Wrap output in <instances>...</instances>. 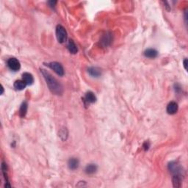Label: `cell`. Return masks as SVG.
<instances>
[{
	"label": "cell",
	"mask_w": 188,
	"mask_h": 188,
	"mask_svg": "<svg viewBox=\"0 0 188 188\" xmlns=\"http://www.w3.org/2000/svg\"><path fill=\"white\" fill-rule=\"evenodd\" d=\"M178 111V105L174 102H171L167 106V113L170 115H174Z\"/></svg>",
	"instance_id": "cell-6"
},
{
	"label": "cell",
	"mask_w": 188,
	"mask_h": 188,
	"mask_svg": "<svg viewBox=\"0 0 188 188\" xmlns=\"http://www.w3.org/2000/svg\"><path fill=\"white\" fill-rule=\"evenodd\" d=\"M67 48H68V51L71 53V54H76L78 52V49L75 43L74 42L73 40H69L67 45Z\"/></svg>",
	"instance_id": "cell-11"
},
{
	"label": "cell",
	"mask_w": 188,
	"mask_h": 188,
	"mask_svg": "<svg viewBox=\"0 0 188 188\" xmlns=\"http://www.w3.org/2000/svg\"><path fill=\"white\" fill-rule=\"evenodd\" d=\"M27 108H28V105H27V102H23L19 110V115L21 116V117L23 118L26 115L27 112Z\"/></svg>",
	"instance_id": "cell-17"
},
{
	"label": "cell",
	"mask_w": 188,
	"mask_h": 188,
	"mask_svg": "<svg viewBox=\"0 0 188 188\" xmlns=\"http://www.w3.org/2000/svg\"><path fill=\"white\" fill-rule=\"evenodd\" d=\"M149 147H150V143H149L148 141H146L144 143H143V149H144L145 151L149 150Z\"/></svg>",
	"instance_id": "cell-19"
},
{
	"label": "cell",
	"mask_w": 188,
	"mask_h": 188,
	"mask_svg": "<svg viewBox=\"0 0 188 188\" xmlns=\"http://www.w3.org/2000/svg\"><path fill=\"white\" fill-rule=\"evenodd\" d=\"M22 79L23 81H24L26 84L27 85H33V82H34V78H33V76L30 73L25 72L22 74Z\"/></svg>",
	"instance_id": "cell-7"
},
{
	"label": "cell",
	"mask_w": 188,
	"mask_h": 188,
	"mask_svg": "<svg viewBox=\"0 0 188 188\" xmlns=\"http://www.w3.org/2000/svg\"><path fill=\"white\" fill-rule=\"evenodd\" d=\"M79 165V160L77 158H74V157H72V158L69 159L68 162V166L69 168V169L71 170H76L78 168Z\"/></svg>",
	"instance_id": "cell-9"
},
{
	"label": "cell",
	"mask_w": 188,
	"mask_h": 188,
	"mask_svg": "<svg viewBox=\"0 0 188 188\" xmlns=\"http://www.w3.org/2000/svg\"><path fill=\"white\" fill-rule=\"evenodd\" d=\"M7 66L9 67L10 70L13 71H19L21 68V64L20 62L16 58L12 57L7 60Z\"/></svg>",
	"instance_id": "cell-5"
},
{
	"label": "cell",
	"mask_w": 188,
	"mask_h": 188,
	"mask_svg": "<svg viewBox=\"0 0 188 188\" xmlns=\"http://www.w3.org/2000/svg\"><path fill=\"white\" fill-rule=\"evenodd\" d=\"M144 55L148 58H155L158 55V52L154 49H149L144 52Z\"/></svg>",
	"instance_id": "cell-13"
},
{
	"label": "cell",
	"mask_w": 188,
	"mask_h": 188,
	"mask_svg": "<svg viewBox=\"0 0 188 188\" xmlns=\"http://www.w3.org/2000/svg\"><path fill=\"white\" fill-rule=\"evenodd\" d=\"M183 64H184V67L185 68V70L187 69V59H185L183 62Z\"/></svg>",
	"instance_id": "cell-21"
},
{
	"label": "cell",
	"mask_w": 188,
	"mask_h": 188,
	"mask_svg": "<svg viewBox=\"0 0 188 188\" xmlns=\"http://www.w3.org/2000/svg\"><path fill=\"white\" fill-rule=\"evenodd\" d=\"M45 65L48 66L49 68H50L51 69H52L54 72L56 73L57 75L62 76L65 74V71H64V68L62 67V65H61L60 62H47V63H44Z\"/></svg>",
	"instance_id": "cell-2"
},
{
	"label": "cell",
	"mask_w": 188,
	"mask_h": 188,
	"mask_svg": "<svg viewBox=\"0 0 188 188\" xmlns=\"http://www.w3.org/2000/svg\"><path fill=\"white\" fill-rule=\"evenodd\" d=\"M56 36L58 42L62 44L67 40V32L62 26L57 25L56 27Z\"/></svg>",
	"instance_id": "cell-3"
},
{
	"label": "cell",
	"mask_w": 188,
	"mask_h": 188,
	"mask_svg": "<svg viewBox=\"0 0 188 188\" xmlns=\"http://www.w3.org/2000/svg\"><path fill=\"white\" fill-rule=\"evenodd\" d=\"M48 3H49V4L50 5V7H54V6H55L57 1H49Z\"/></svg>",
	"instance_id": "cell-20"
},
{
	"label": "cell",
	"mask_w": 188,
	"mask_h": 188,
	"mask_svg": "<svg viewBox=\"0 0 188 188\" xmlns=\"http://www.w3.org/2000/svg\"><path fill=\"white\" fill-rule=\"evenodd\" d=\"M112 41V36H111L110 33H106V35L103 36L101 43L103 44L104 46H107L108 45H110Z\"/></svg>",
	"instance_id": "cell-15"
},
{
	"label": "cell",
	"mask_w": 188,
	"mask_h": 188,
	"mask_svg": "<svg viewBox=\"0 0 188 188\" xmlns=\"http://www.w3.org/2000/svg\"><path fill=\"white\" fill-rule=\"evenodd\" d=\"M27 85V84L23 80H16L14 82V88H16V90H18V91H22V90H24L26 88Z\"/></svg>",
	"instance_id": "cell-16"
},
{
	"label": "cell",
	"mask_w": 188,
	"mask_h": 188,
	"mask_svg": "<svg viewBox=\"0 0 188 188\" xmlns=\"http://www.w3.org/2000/svg\"><path fill=\"white\" fill-rule=\"evenodd\" d=\"M41 72L42 73L51 92L52 94L57 95V96L62 95L63 93V88H62V85L57 80L54 76H52L50 73L46 71L45 69H41Z\"/></svg>",
	"instance_id": "cell-1"
},
{
	"label": "cell",
	"mask_w": 188,
	"mask_h": 188,
	"mask_svg": "<svg viewBox=\"0 0 188 188\" xmlns=\"http://www.w3.org/2000/svg\"><path fill=\"white\" fill-rule=\"evenodd\" d=\"M68 130H67L66 128L65 127H62L61 128V129L60 130V132H59V136L60 137V138L62 139V140H65L67 139V137H68Z\"/></svg>",
	"instance_id": "cell-18"
},
{
	"label": "cell",
	"mask_w": 188,
	"mask_h": 188,
	"mask_svg": "<svg viewBox=\"0 0 188 188\" xmlns=\"http://www.w3.org/2000/svg\"><path fill=\"white\" fill-rule=\"evenodd\" d=\"M85 101L88 104L94 103V102H96V97L94 93L91 92V91H89V92H88L85 94Z\"/></svg>",
	"instance_id": "cell-12"
},
{
	"label": "cell",
	"mask_w": 188,
	"mask_h": 188,
	"mask_svg": "<svg viewBox=\"0 0 188 188\" xmlns=\"http://www.w3.org/2000/svg\"><path fill=\"white\" fill-rule=\"evenodd\" d=\"M168 170L170 172L173 174V175H184V171H183L182 167L179 164L176 163V162H171L168 164Z\"/></svg>",
	"instance_id": "cell-4"
},
{
	"label": "cell",
	"mask_w": 188,
	"mask_h": 188,
	"mask_svg": "<svg viewBox=\"0 0 188 188\" xmlns=\"http://www.w3.org/2000/svg\"><path fill=\"white\" fill-rule=\"evenodd\" d=\"M181 181H182V176L181 175H173L172 181L174 187H181Z\"/></svg>",
	"instance_id": "cell-8"
},
{
	"label": "cell",
	"mask_w": 188,
	"mask_h": 188,
	"mask_svg": "<svg viewBox=\"0 0 188 188\" xmlns=\"http://www.w3.org/2000/svg\"><path fill=\"white\" fill-rule=\"evenodd\" d=\"M98 167L95 164H89L86 166L85 168V173L88 175H92V174H94L97 171Z\"/></svg>",
	"instance_id": "cell-14"
},
{
	"label": "cell",
	"mask_w": 188,
	"mask_h": 188,
	"mask_svg": "<svg viewBox=\"0 0 188 188\" xmlns=\"http://www.w3.org/2000/svg\"><path fill=\"white\" fill-rule=\"evenodd\" d=\"M88 72L93 77H99L102 74V71L97 67H91L88 69Z\"/></svg>",
	"instance_id": "cell-10"
},
{
	"label": "cell",
	"mask_w": 188,
	"mask_h": 188,
	"mask_svg": "<svg viewBox=\"0 0 188 188\" xmlns=\"http://www.w3.org/2000/svg\"><path fill=\"white\" fill-rule=\"evenodd\" d=\"M3 92H4V89H3V87L1 86V94H3Z\"/></svg>",
	"instance_id": "cell-22"
}]
</instances>
